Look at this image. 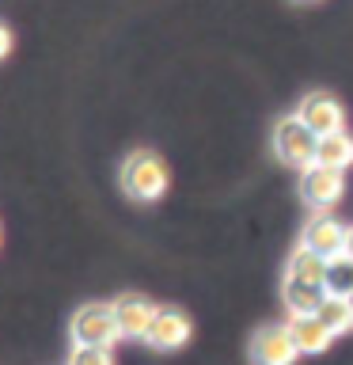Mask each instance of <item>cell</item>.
<instances>
[{
    "label": "cell",
    "instance_id": "6da1fadb",
    "mask_svg": "<svg viewBox=\"0 0 353 365\" xmlns=\"http://www.w3.org/2000/svg\"><path fill=\"white\" fill-rule=\"evenodd\" d=\"M118 179H122V190L130 194L133 202H156V198H164V190H167V182H171L167 179V164L156 153H148V148H133V153L122 160Z\"/></svg>",
    "mask_w": 353,
    "mask_h": 365
},
{
    "label": "cell",
    "instance_id": "7a4b0ae2",
    "mask_svg": "<svg viewBox=\"0 0 353 365\" xmlns=\"http://www.w3.org/2000/svg\"><path fill=\"white\" fill-rule=\"evenodd\" d=\"M270 145H273V156H278L285 168H296V171H307L315 164V153H319V137L307 130L296 114H285V118L273 122Z\"/></svg>",
    "mask_w": 353,
    "mask_h": 365
},
{
    "label": "cell",
    "instance_id": "3957f363",
    "mask_svg": "<svg viewBox=\"0 0 353 365\" xmlns=\"http://www.w3.org/2000/svg\"><path fill=\"white\" fill-rule=\"evenodd\" d=\"M73 346H99V350H114V342H122V331H118V319H114V308L110 304H99V301H88L73 312Z\"/></svg>",
    "mask_w": 353,
    "mask_h": 365
},
{
    "label": "cell",
    "instance_id": "277c9868",
    "mask_svg": "<svg viewBox=\"0 0 353 365\" xmlns=\"http://www.w3.org/2000/svg\"><path fill=\"white\" fill-rule=\"evenodd\" d=\"M346 240H349V225H342L334 213H312L300 232V247L315 251L319 259H338L346 255Z\"/></svg>",
    "mask_w": 353,
    "mask_h": 365
},
{
    "label": "cell",
    "instance_id": "5b68a950",
    "mask_svg": "<svg viewBox=\"0 0 353 365\" xmlns=\"http://www.w3.org/2000/svg\"><path fill=\"white\" fill-rule=\"evenodd\" d=\"M342 194H346V171L319 168V164L300 171V198H304V205H312L315 213H330L342 202Z\"/></svg>",
    "mask_w": 353,
    "mask_h": 365
},
{
    "label": "cell",
    "instance_id": "8992f818",
    "mask_svg": "<svg viewBox=\"0 0 353 365\" xmlns=\"http://www.w3.org/2000/svg\"><path fill=\"white\" fill-rule=\"evenodd\" d=\"M296 118L315 137H330V133L346 130V110H342V103L330 91H307L300 99V107H296Z\"/></svg>",
    "mask_w": 353,
    "mask_h": 365
},
{
    "label": "cell",
    "instance_id": "52a82bcc",
    "mask_svg": "<svg viewBox=\"0 0 353 365\" xmlns=\"http://www.w3.org/2000/svg\"><path fill=\"white\" fill-rule=\"evenodd\" d=\"M190 335H194L190 316L182 312V308H175V304H159L144 342H148L152 350H159V354H171V350H182V346H186Z\"/></svg>",
    "mask_w": 353,
    "mask_h": 365
},
{
    "label": "cell",
    "instance_id": "ba28073f",
    "mask_svg": "<svg viewBox=\"0 0 353 365\" xmlns=\"http://www.w3.org/2000/svg\"><path fill=\"white\" fill-rule=\"evenodd\" d=\"M296 358H300V350H296L285 324H270L251 339V361L255 365H293Z\"/></svg>",
    "mask_w": 353,
    "mask_h": 365
},
{
    "label": "cell",
    "instance_id": "9c48e42d",
    "mask_svg": "<svg viewBox=\"0 0 353 365\" xmlns=\"http://www.w3.org/2000/svg\"><path fill=\"white\" fill-rule=\"evenodd\" d=\"M114 308V319H118V331H122V339H148V327H152V319H156V308L148 297L141 293H122L118 301H110Z\"/></svg>",
    "mask_w": 353,
    "mask_h": 365
},
{
    "label": "cell",
    "instance_id": "30bf717a",
    "mask_svg": "<svg viewBox=\"0 0 353 365\" xmlns=\"http://www.w3.org/2000/svg\"><path fill=\"white\" fill-rule=\"evenodd\" d=\"M327 297L330 293L323 285H307V282H296V278L281 282V301H285V312L289 316H319V308H323Z\"/></svg>",
    "mask_w": 353,
    "mask_h": 365
},
{
    "label": "cell",
    "instance_id": "8fae6325",
    "mask_svg": "<svg viewBox=\"0 0 353 365\" xmlns=\"http://www.w3.org/2000/svg\"><path fill=\"white\" fill-rule=\"evenodd\" d=\"M285 327H289V335H293L300 354H323L330 342H334V335L327 331V324L319 316H289Z\"/></svg>",
    "mask_w": 353,
    "mask_h": 365
},
{
    "label": "cell",
    "instance_id": "7c38bea8",
    "mask_svg": "<svg viewBox=\"0 0 353 365\" xmlns=\"http://www.w3.org/2000/svg\"><path fill=\"white\" fill-rule=\"evenodd\" d=\"M285 278H296V282H307V285H323L327 289V259H319L315 251L296 244L289 262H285Z\"/></svg>",
    "mask_w": 353,
    "mask_h": 365
},
{
    "label": "cell",
    "instance_id": "4fadbf2b",
    "mask_svg": "<svg viewBox=\"0 0 353 365\" xmlns=\"http://www.w3.org/2000/svg\"><path fill=\"white\" fill-rule=\"evenodd\" d=\"M315 164H319V168L346 171V168L353 164V137H349L346 130H342V133H330V137H319Z\"/></svg>",
    "mask_w": 353,
    "mask_h": 365
},
{
    "label": "cell",
    "instance_id": "5bb4252c",
    "mask_svg": "<svg viewBox=\"0 0 353 365\" xmlns=\"http://www.w3.org/2000/svg\"><path fill=\"white\" fill-rule=\"evenodd\" d=\"M319 319L327 324V331L334 339L346 335V331H353V308H349L346 297H327L323 308H319Z\"/></svg>",
    "mask_w": 353,
    "mask_h": 365
},
{
    "label": "cell",
    "instance_id": "9a60e30c",
    "mask_svg": "<svg viewBox=\"0 0 353 365\" xmlns=\"http://www.w3.org/2000/svg\"><path fill=\"white\" fill-rule=\"evenodd\" d=\"M327 293L330 297H349L353 293V259L338 255L327 262Z\"/></svg>",
    "mask_w": 353,
    "mask_h": 365
},
{
    "label": "cell",
    "instance_id": "2e32d148",
    "mask_svg": "<svg viewBox=\"0 0 353 365\" xmlns=\"http://www.w3.org/2000/svg\"><path fill=\"white\" fill-rule=\"evenodd\" d=\"M68 365H114V354L99 346H73L68 350Z\"/></svg>",
    "mask_w": 353,
    "mask_h": 365
},
{
    "label": "cell",
    "instance_id": "e0dca14e",
    "mask_svg": "<svg viewBox=\"0 0 353 365\" xmlns=\"http://www.w3.org/2000/svg\"><path fill=\"white\" fill-rule=\"evenodd\" d=\"M8 53H11V31L0 23V57H8Z\"/></svg>",
    "mask_w": 353,
    "mask_h": 365
},
{
    "label": "cell",
    "instance_id": "ac0fdd59",
    "mask_svg": "<svg viewBox=\"0 0 353 365\" xmlns=\"http://www.w3.org/2000/svg\"><path fill=\"white\" fill-rule=\"evenodd\" d=\"M346 255L353 259V225H349V240H346Z\"/></svg>",
    "mask_w": 353,
    "mask_h": 365
},
{
    "label": "cell",
    "instance_id": "d6986e66",
    "mask_svg": "<svg viewBox=\"0 0 353 365\" xmlns=\"http://www.w3.org/2000/svg\"><path fill=\"white\" fill-rule=\"evenodd\" d=\"M346 301H349V308H353V293H349V297H346Z\"/></svg>",
    "mask_w": 353,
    "mask_h": 365
},
{
    "label": "cell",
    "instance_id": "ffe728a7",
    "mask_svg": "<svg viewBox=\"0 0 353 365\" xmlns=\"http://www.w3.org/2000/svg\"><path fill=\"white\" fill-rule=\"evenodd\" d=\"M304 4H307V0H304Z\"/></svg>",
    "mask_w": 353,
    "mask_h": 365
}]
</instances>
